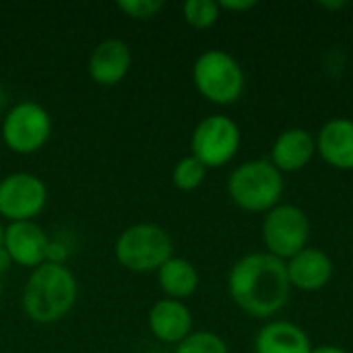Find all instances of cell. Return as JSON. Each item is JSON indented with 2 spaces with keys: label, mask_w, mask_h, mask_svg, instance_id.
Masks as SVG:
<instances>
[{
  "label": "cell",
  "mask_w": 353,
  "mask_h": 353,
  "mask_svg": "<svg viewBox=\"0 0 353 353\" xmlns=\"http://www.w3.org/2000/svg\"><path fill=\"white\" fill-rule=\"evenodd\" d=\"M228 294L250 319L273 321L292 296L285 261L265 250L240 256L230 269Z\"/></svg>",
  "instance_id": "cell-1"
},
{
  "label": "cell",
  "mask_w": 353,
  "mask_h": 353,
  "mask_svg": "<svg viewBox=\"0 0 353 353\" xmlns=\"http://www.w3.org/2000/svg\"><path fill=\"white\" fill-rule=\"evenodd\" d=\"M79 283L62 263H43L31 271L23 288L21 306L29 321L52 325L62 321L77 304Z\"/></svg>",
  "instance_id": "cell-2"
},
{
  "label": "cell",
  "mask_w": 353,
  "mask_h": 353,
  "mask_svg": "<svg viewBox=\"0 0 353 353\" xmlns=\"http://www.w3.org/2000/svg\"><path fill=\"white\" fill-rule=\"evenodd\" d=\"M228 194L246 213H269L281 203L283 174L269 159H248L230 174Z\"/></svg>",
  "instance_id": "cell-3"
},
{
  "label": "cell",
  "mask_w": 353,
  "mask_h": 353,
  "mask_svg": "<svg viewBox=\"0 0 353 353\" xmlns=\"http://www.w3.org/2000/svg\"><path fill=\"white\" fill-rule=\"evenodd\" d=\"M192 83L196 91L215 105L236 103L246 89L242 64L225 50H205L192 64Z\"/></svg>",
  "instance_id": "cell-4"
},
{
  "label": "cell",
  "mask_w": 353,
  "mask_h": 353,
  "mask_svg": "<svg viewBox=\"0 0 353 353\" xmlns=\"http://www.w3.org/2000/svg\"><path fill=\"white\" fill-rule=\"evenodd\" d=\"M114 254L126 271L157 273L174 256V242L157 223H134L120 232Z\"/></svg>",
  "instance_id": "cell-5"
},
{
  "label": "cell",
  "mask_w": 353,
  "mask_h": 353,
  "mask_svg": "<svg viewBox=\"0 0 353 353\" xmlns=\"http://www.w3.org/2000/svg\"><path fill=\"white\" fill-rule=\"evenodd\" d=\"M310 217L308 213L292 203H279L263 219V244L265 252L290 261L300 250L310 246Z\"/></svg>",
  "instance_id": "cell-6"
},
{
  "label": "cell",
  "mask_w": 353,
  "mask_h": 353,
  "mask_svg": "<svg viewBox=\"0 0 353 353\" xmlns=\"http://www.w3.org/2000/svg\"><path fill=\"white\" fill-rule=\"evenodd\" d=\"M52 137V118L48 110L35 101H19L12 105L2 124L0 139L17 155L37 153Z\"/></svg>",
  "instance_id": "cell-7"
},
{
  "label": "cell",
  "mask_w": 353,
  "mask_h": 353,
  "mask_svg": "<svg viewBox=\"0 0 353 353\" xmlns=\"http://www.w3.org/2000/svg\"><path fill=\"white\" fill-rule=\"evenodd\" d=\"M242 143L240 126L223 114L203 118L190 137V155L196 157L207 170L223 168L230 163Z\"/></svg>",
  "instance_id": "cell-8"
},
{
  "label": "cell",
  "mask_w": 353,
  "mask_h": 353,
  "mask_svg": "<svg viewBox=\"0 0 353 353\" xmlns=\"http://www.w3.org/2000/svg\"><path fill=\"white\" fill-rule=\"evenodd\" d=\"M46 203L48 188L35 174L12 172L0 180V219H8L10 223L35 221Z\"/></svg>",
  "instance_id": "cell-9"
},
{
  "label": "cell",
  "mask_w": 353,
  "mask_h": 353,
  "mask_svg": "<svg viewBox=\"0 0 353 353\" xmlns=\"http://www.w3.org/2000/svg\"><path fill=\"white\" fill-rule=\"evenodd\" d=\"M4 250L8 252L12 265L25 269H37L50 259V238L41 225L35 221H19L4 228Z\"/></svg>",
  "instance_id": "cell-10"
},
{
  "label": "cell",
  "mask_w": 353,
  "mask_h": 353,
  "mask_svg": "<svg viewBox=\"0 0 353 353\" xmlns=\"http://www.w3.org/2000/svg\"><path fill=\"white\" fill-rule=\"evenodd\" d=\"M132 66V52L124 39L110 37L99 41L89 56V77L101 87H114L122 83Z\"/></svg>",
  "instance_id": "cell-11"
},
{
  "label": "cell",
  "mask_w": 353,
  "mask_h": 353,
  "mask_svg": "<svg viewBox=\"0 0 353 353\" xmlns=\"http://www.w3.org/2000/svg\"><path fill=\"white\" fill-rule=\"evenodd\" d=\"M288 277L292 290L300 292H319L329 285L333 279V261L331 256L321 248H304L290 261H285Z\"/></svg>",
  "instance_id": "cell-12"
},
{
  "label": "cell",
  "mask_w": 353,
  "mask_h": 353,
  "mask_svg": "<svg viewBox=\"0 0 353 353\" xmlns=\"http://www.w3.org/2000/svg\"><path fill=\"white\" fill-rule=\"evenodd\" d=\"M316 155V139L306 128H288L277 134L271 147L269 161L281 174H296L302 172L312 157Z\"/></svg>",
  "instance_id": "cell-13"
},
{
  "label": "cell",
  "mask_w": 353,
  "mask_h": 353,
  "mask_svg": "<svg viewBox=\"0 0 353 353\" xmlns=\"http://www.w3.org/2000/svg\"><path fill=\"white\" fill-rule=\"evenodd\" d=\"M316 155L341 172L353 170V120L331 118L316 132Z\"/></svg>",
  "instance_id": "cell-14"
},
{
  "label": "cell",
  "mask_w": 353,
  "mask_h": 353,
  "mask_svg": "<svg viewBox=\"0 0 353 353\" xmlns=\"http://www.w3.org/2000/svg\"><path fill=\"white\" fill-rule=\"evenodd\" d=\"M149 331L161 343L178 345L192 333V314L188 306L180 300L163 298L155 302L147 316Z\"/></svg>",
  "instance_id": "cell-15"
},
{
  "label": "cell",
  "mask_w": 353,
  "mask_h": 353,
  "mask_svg": "<svg viewBox=\"0 0 353 353\" xmlns=\"http://www.w3.org/2000/svg\"><path fill=\"white\" fill-rule=\"evenodd\" d=\"M312 341L308 333L290 321H269L254 337V353H310Z\"/></svg>",
  "instance_id": "cell-16"
},
{
  "label": "cell",
  "mask_w": 353,
  "mask_h": 353,
  "mask_svg": "<svg viewBox=\"0 0 353 353\" xmlns=\"http://www.w3.org/2000/svg\"><path fill=\"white\" fill-rule=\"evenodd\" d=\"M157 283L170 300L184 302L199 290V271L188 259L172 256L157 271Z\"/></svg>",
  "instance_id": "cell-17"
},
{
  "label": "cell",
  "mask_w": 353,
  "mask_h": 353,
  "mask_svg": "<svg viewBox=\"0 0 353 353\" xmlns=\"http://www.w3.org/2000/svg\"><path fill=\"white\" fill-rule=\"evenodd\" d=\"M182 14L188 27L203 31L217 23L221 8H219V2L215 0H188L182 4Z\"/></svg>",
  "instance_id": "cell-18"
},
{
  "label": "cell",
  "mask_w": 353,
  "mask_h": 353,
  "mask_svg": "<svg viewBox=\"0 0 353 353\" xmlns=\"http://www.w3.org/2000/svg\"><path fill=\"white\" fill-rule=\"evenodd\" d=\"M205 176H207V168L192 155L182 157L172 170V182L182 192L196 190L205 182Z\"/></svg>",
  "instance_id": "cell-19"
},
{
  "label": "cell",
  "mask_w": 353,
  "mask_h": 353,
  "mask_svg": "<svg viewBox=\"0 0 353 353\" xmlns=\"http://www.w3.org/2000/svg\"><path fill=\"white\" fill-rule=\"evenodd\" d=\"M174 353H230L228 343L213 331H192Z\"/></svg>",
  "instance_id": "cell-20"
},
{
  "label": "cell",
  "mask_w": 353,
  "mask_h": 353,
  "mask_svg": "<svg viewBox=\"0 0 353 353\" xmlns=\"http://www.w3.org/2000/svg\"><path fill=\"white\" fill-rule=\"evenodd\" d=\"M116 6L130 19L147 21V19H153L165 6V2L163 0H120Z\"/></svg>",
  "instance_id": "cell-21"
},
{
  "label": "cell",
  "mask_w": 353,
  "mask_h": 353,
  "mask_svg": "<svg viewBox=\"0 0 353 353\" xmlns=\"http://www.w3.org/2000/svg\"><path fill=\"white\" fill-rule=\"evenodd\" d=\"M254 6H256L254 0H221L219 2V8L228 12H246V10H252Z\"/></svg>",
  "instance_id": "cell-22"
},
{
  "label": "cell",
  "mask_w": 353,
  "mask_h": 353,
  "mask_svg": "<svg viewBox=\"0 0 353 353\" xmlns=\"http://www.w3.org/2000/svg\"><path fill=\"white\" fill-rule=\"evenodd\" d=\"M319 6H321L323 10H343V8H347L350 4H347L345 0H323V2H319Z\"/></svg>",
  "instance_id": "cell-23"
},
{
  "label": "cell",
  "mask_w": 353,
  "mask_h": 353,
  "mask_svg": "<svg viewBox=\"0 0 353 353\" xmlns=\"http://www.w3.org/2000/svg\"><path fill=\"white\" fill-rule=\"evenodd\" d=\"M10 265H12V261H10V256H8V252L4 250V246L0 248V275L2 273H6L8 269H10Z\"/></svg>",
  "instance_id": "cell-24"
},
{
  "label": "cell",
  "mask_w": 353,
  "mask_h": 353,
  "mask_svg": "<svg viewBox=\"0 0 353 353\" xmlns=\"http://www.w3.org/2000/svg\"><path fill=\"white\" fill-rule=\"evenodd\" d=\"M310 353H350L345 352L343 347H337V345H319V347H312Z\"/></svg>",
  "instance_id": "cell-25"
},
{
  "label": "cell",
  "mask_w": 353,
  "mask_h": 353,
  "mask_svg": "<svg viewBox=\"0 0 353 353\" xmlns=\"http://www.w3.org/2000/svg\"><path fill=\"white\" fill-rule=\"evenodd\" d=\"M2 240H4V225L0 221V248H2Z\"/></svg>",
  "instance_id": "cell-26"
},
{
  "label": "cell",
  "mask_w": 353,
  "mask_h": 353,
  "mask_svg": "<svg viewBox=\"0 0 353 353\" xmlns=\"http://www.w3.org/2000/svg\"><path fill=\"white\" fill-rule=\"evenodd\" d=\"M0 292H2V275H0Z\"/></svg>",
  "instance_id": "cell-27"
}]
</instances>
